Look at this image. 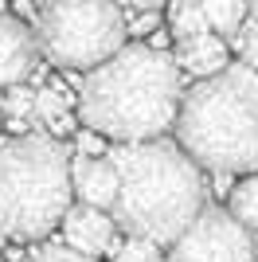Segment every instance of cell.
I'll return each mask as SVG.
<instances>
[{"mask_svg":"<svg viewBox=\"0 0 258 262\" xmlns=\"http://www.w3.org/2000/svg\"><path fill=\"white\" fill-rule=\"evenodd\" d=\"M71 184H75L78 204L114 211L121 176H118V168H114L110 157H82V161H71Z\"/></svg>","mask_w":258,"mask_h":262,"instance_id":"9","label":"cell"},{"mask_svg":"<svg viewBox=\"0 0 258 262\" xmlns=\"http://www.w3.org/2000/svg\"><path fill=\"white\" fill-rule=\"evenodd\" d=\"M35 39L47 63L63 71H94L125 47L129 20L114 0H43Z\"/></svg>","mask_w":258,"mask_h":262,"instance_id":"5","label":"cell"},{"mask_svg":"<svg viewBox=\"0 0 258 262\" xmlns=\"http://www.w3.org/2000/svg\"><path fill=\"white\" fill-rule=\"evenodd\" d=\"M176 63H180V71H188L196 78H211L231 63V51H227L223 35L204 32V35H196V39L176 43Z\"/></svg>","mask_w":258,"mask_h":262,"instance_id":"10","label":"cell"},{"mask_svg":"<svg viewBox=\"0 0 258 262\" xmlns=\"http://www.w3.org/2000/svg\"><path fill=\"white\" fill-rule=\"evenodd\" d=\"M39 39L35 28H28L16 16H0V90L20 86L39 63Z\"/></svg>","mask_w":258,"mask_h":262,"instance_id":"8","label":"cell"},{"mask_svg":"<svg viewBox=\"0 0 258 262\" xmlns=\"http://www.w3.org/2000/svg\"><path fill=\"white\" fill-rule=\"evenodd\" d=\"M247 8H250V16H258V0H247Z\"/></svg>","mask_w":258,"mask_h":262,"instance_id":"22","label":"cell"},{"mask_svg":"<svg viewBox=\"0 0 258 262\" xmlns=\"http://www.w3.org/2000/svg\"><path fill=\"white\" fill-rule=\"evenodd\" d=\"M254 262H258V231H254Z\"/></svg>","mask_w":258,"mask_h":262,"instance_id":"23","label":"cell"},{"mask_svg":"<svg viewBox=\"0 0 258 262\" xmlns=\"http://www.w3.org/2000/svg\"><path fill=\"white\" fill-rule=\"evenodd\" d=\"M0 125H4V102H0Z\"/></svg>","mask_w":258,"mask_h":262,"instance_id":"24","label":"cell"},{"mask_svg":"<svg viewBox=\"0 0 258 262\" xmlns=\"http://www.w3.org/2000/svg\"><path fill=\"white\" fill-rule=\"evenodd\" d=\"M168 32H172L176 43L211 32V28H207V16H204V4H200V0H172V8H168Z\"/></svg>","mask_w":258,"mask_h":262,"instance_id":"12","label":"cell"},{"mask_svg":"<svg viewBox=\"0 0 258 262\" xmlns=\"http://www.w3.org/2000/svg\"><path fill=\"white\" fill-rule=\"evenodd\" d=\"M20 262H94V258L78 254L75 247H67V243H43L35 251H28V258H20Z\"/></svg>","mask_w":258,"mask_h":262,"instance_id":"18","label":"cell"},{"mask_svg":"<svg viewBox=\"0 0 258 262\" xmlns=\"http://www.w3.org/2000/svg\"><path fill=\"white\" fill-rule=\"evenodd\" d=\"M227 211H231L247 231H258V172H247L235 188H231Z\"/></svg>","mask_w":258,"mask_h":262,"instance_id":"13","label":"cell"},{"mask_svg":"<svg viewBox=\"0 0 258 262\" xmlns=\"http://www.w3.org/2000/svg\"><path fill=\"white\" fill-rule=\"evenodd\" d=\"M168 262H254V231H247L227 208L207 204L172 239Z\"/></svg>","mask_w":258,"mask_h":262,"instance_id":"6","label":"cell"},{"mask_svg":"<svg viewBox=\"0 0 258 262\" xmlns=\"http://www.w3.org/2000/svg\"><path fill=\"white\" fill-rule=\"evenodd\" d=\"M118 8H125V12H157L161 4H168V0H114Z\"/></svg>","mask_w":258,"mask_h":262,"instance_id":"20","label":"cell"},{"mask_svg":"<svg viewBox=\"0 0 258 262\" xmlns=\"http://www.w3.org/2000/svg\"><path fill=\"white\" fill-rule=\"evenodd\" d=\"M0 102H4V121L28 125V121L35 118V90H28L24 82H20V86H8Z\"/></svg>","mask_w":258,"mask_h":262,"instance_id":"14","label":"cell"},{"mask_svg":"<svg viewBox=\"0 0 258 262\" xmlns=\"http://www.w3.org/2000/svg\"><path fill=\"white\" fill-rule=\"evenodd\" d=\"M106 157L121 176L118 204L110 215L125 235L172 247V239L207 208L204 168L168 137L133 145L118 141Z\"/></svg>","mask_w":258,"mask_h":262,"instance_id":"2","label":"cell"},{"mask_svg":"<svg viewBox=\"0 0 258 262\" xmlns=\"http://www.w3.org/2000/svg\"><path fill=\"white\" fill-rule=\"evenodd\" d=\"M75 204L71 149L43 133L0 141V235L43 239Z\"/></svg>","mask_w":258,"mask_h":262,"instance_id":"4","label":"cell"},{"mask_svg":"<svg viewBox=\"0 0 258 262\" xmlns=\"http://www.w3.org/2000/svg\"><path fill=\"white\" fill-rule=\"evenodd\" d=\"M75 145H78V149H82L86 157H90V153H94V157L110 153L106 145H102V133H94V129H82V133H78V137H75Z\"/></svg>","mask_w":258,"mask_h":262,"instance_id":"19","label":"cell"},{"mask_svg":"<svg viewBox=\"0 0 258 262\" xmlns=\"http://www.w3.org/2000/svg\"><path fill=\"white\" fill-rule=\"evenodd\" d=\"M172 129L204 172H258V71L227 63L219 75L196 78Z\"/></svg>","mask_w":258,"mask_h":262,"instance_id":"3","label":"cell"},{"mask_svg":"<svg viewBox=\"0 0 258 262\" xmlns=\"http://www.w3.org/2000/svg\"><path fill=\"white\" fill-rule=\"evenodd\" d=\"M114 262H168V254L161 251V243L129 235V239L121 243L118 251H114Z\"/></svg>","mask_w":258,"mask_h":262,"instance_id":"15","label":"cell"},{"mask_svg":"<svg viewBox=\"0 0 258 262\" xmlns=\"http://www.w3.org/2000/svg\"><path fill=\"white\" fill-rule=\"evenodd\" d=\"M235 51H239V63H247V67L258 71V16H247V24L239 28Z\"/></svg>","mask_w":258,"mask_h":262,"instance_id":"17","label":"cell"},{"mask_svg":"<svg viewBox=\"0 0 258 262\" xmlns=\"http://www.w3.org/2000/svg\"><path fill=\"white\" fill-rule=\"evenodd\" d=\"M35 118L47 121V125H63V118H67V98H63V90H59V86L35 90Z\"/></svg>","mask_w":258,"mask_h":262,"instance_id":"16","label":"cell"},{"mask_svg":"<svg viewBox=\"0 0 258 262\" xmlns=\"http://www.w3.org/2000/svg\"><path fill=\"white\" fill-rule=\"evenodd\" d=\"M63 243L75 247L86 258H98V254H114L121 247L118 239V223L114 215L102 208H90V204H71V211L63 215Z\"/></svg>","mask_w":258,"mask_h":262,"instance_id":"7","label":"cell"},{"mask_svg":"<svg viewBox=\"0 0 258 262\" xmlns=\"http://www.w3.org/2000/svg\"><path fill=\"white\" fill-rule=\"evenodd\" d=\"M149 28H157V12H137V24L129 32H149Z\"/></svg>","mask_w":258,"mask_h":262,"instance_id":"21","label":"cell"},{"mask_svg":"<svg viewBox=\"0 0 258 262\" xmlns=\"http://www.w3.org/2000/svg\"><path fill=\"white\" fill-rule=\"evenodd\" d=\"M200 4H204L207 28H211L215 35H223V39L239 35V28H243L247 16H250L247 0H200Z\"/></svg>","mask_w":258,"mask_h":262,"instance_id":"11","label":"cell"},{"mask_svg":"<svg viewBox=\"0 0 258 262\" xmlns=\"http://www.w3.org/2000/svg\"><path fill=\"white\" fill-rule=\"evenodd\" d=\"M184 102V71L176 55L153 43H125L114 59L86 71L78 86V118L110 141H157L176 125Z\"/></svg>","mask_w":258,"mask_h":262,"instance_id":"1","label":"cell"}]
</instances>
